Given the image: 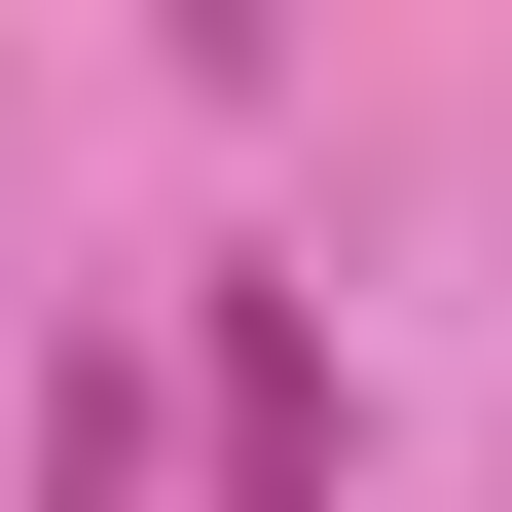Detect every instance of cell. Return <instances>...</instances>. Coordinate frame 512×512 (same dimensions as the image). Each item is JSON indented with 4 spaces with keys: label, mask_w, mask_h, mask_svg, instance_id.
<instances>
[{
    "label": "cell",
    "mask_w": 512,
    "mask_h": 512,
    "mask_svg": "<svg viewBox=\"0 0 512 512\" xmlns=\"http://www.w3.org/2000/svg\"><path fill=\"white\" fill-rule=\"evenodd\" d=\"M183 330H220V366H183V403H220V512H330V476H366V403H330L293 293H183Z\"/></svg>",
    "instance_id": "1"
}]
</instances>
